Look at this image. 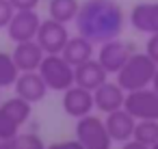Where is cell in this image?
Segmentation results:
<instances>
[{"mask_svg": "<svg viewBox=\"0 0 158 149\" xmlns=\"http://www.w3.org/2000/svg\"><path fill=\"white\" fill-rule=\"evenodd\" d=\"M78 35L93 43L117 39L126 28V13L115 0H85L74 20Z\"/></svg>", "mask_w": 158, "mask_h": 149, "instance_id": "6da1fadb", "label": "cell"}, {"mask_svg": "<svg viewBox=\"0 0 158 149\" xmlns=\"http://www.w3.org/2000/svg\"><path fill=\"white\" fill-rule=\"evenodd\" d=\"M156 69H158V65L149 58L147 52H134L123 63V67L115 74L117 76L115 82L126 93L136 91V89H145V87H152V80H154Z\"/></svg>", "mask_w": 158, "mask_h": 149, "instance_id": "7a4b0ae2", "label": "cell"}, {"mask_svg": "<svg viewBox=\"0 0 158 149\" xmlns=\"http://www.w3.org/2000/svg\"><path fill=\"white\" fill-rule=\"evenodd\" d=\"M37 71L44 78L48 91L63 93L65 89L74 87V65H69L61 54H46Z\"/></svg>", "mask_w": 158, "mask_h": 149, "instance_id": "3957f363", "label": "cell"}, {"mask_svg": "<svg viewBox=\"0 0 158 149\" xmlns=\"http://www.w3.org/2000/svg\"><path fill=\"white\" fill-rule=\"evenodd\" d=\"M76 138L82 143L85 149H110L113 138L104 125V119L95 115H85L76 123Z\"/></svg>", "mask_w": 158, "mask_h": 149, "instance_id": "277c9868", "label": "cell"}, {"mask_svg": "<svg viewBox=\"0 0 158 149\" xmlns=\"http://www.w3.org/2000/svg\"><path fill=\"white\" fill-rule=\"evenodd\" d=\"M123 108H126L136 121H143V119H158V93H156L152 87L130 91V93H126Z\"/></svg>", "mask_w": 158, "mask_h": 149, "instance_id": "5b68a950", "label": "cell"}, {"mask_svg": "<svg viewBox=\"0 0 158 149\" xmlns=\"http://www.w3.org/2000/svg\"><path fill=\"white\" fill-rule=\"evenodd\" d=\"M35 39H37V43L41 46V50H44L46 54H61L63 48H65V43L69 41L67 24L56 22V20H52V18L41 20Z\"/></svg>", "mask_w": 158, "mask_h": 149, "instance_id": "8992f818", "label": "cell"}, {"mask_svg": "<svg viewBox=\"0 0 158 149\" xmlns=\"http://www.w3.org/2000/svg\"><path fill=\"white\" fill-rule=\"evenodd\" d=\"M132 54H134L132 43L121 41V39L117 37V39H110V41L100 43V50H98V56H95V58H98L100 65L106 69V74H117V71L123 67V63H126Z\"/></svg>", "mask_w": 158, "mask_h": 149, "instance_id": "52a82bcc", "label": "cell"}, {"mask_svg": "<svg viewBox=\"0 0 158 149\" xmlns=\"http://www.w3.org/2000/svg\"><path fill=\"white\" fill-rule=\"evenodd\" d=\"M39 24H41V18L37 11H15L7 26V35L13 43L31 41L37 37Z\"/></svg>", "mask_w": 158, "mask_h": 149, "instance_id": "ba28073f", "label": "cell"}, {"mask_svg": "<svg viewBox=\"0 0 158 149\" xmlns=\"http://www.w3.org/2000/svg\"><path fill=\"white\" fill-rule=\"evenodd\" d=\"M63 110L67 117L72 119H80L85 115H91V110L95 108V102H93V93L74 84L69 89L63 91Z\"/></svg>", "mask_w": 158, "mask_h": 149, "instance_id": "9c48e42d", "label": "cell"}, {"mask_svg": "<svg viewBox=\"0 0 158 149\" xmlns=\"http://www.w3.org/2000/svg\"><path fill=\"white\" fill-rule=\"evenodd\" d=\"M106 80H108V74L100 65L98 58H89V61H85V63L74 67V84H78V87H82V89H87L91 93L100 84H104Z\"/></svg>", "mask_w": 158, "mask_h": 149, "instance_id": "30bf717a", "label": "cell"}, {"mask_svg": "<svg viewBox=\"0 0 158 149\" xmlns=\"http://www.w3.org/2000/svg\"><path fill=\"white\" fill-rule=\"evenodd\" d=\"M128 22L134 30L145 33V35H156L158 33V2H139L132 7Z\"/></svg>", "mask_w": 158, "mask_h": 149, "instance_id": "8fae6325", "label": "cell"}, {"mask_svg": "<svg viewBox=\"0 0 158 149\" xmlns=\"http://www.w3.org/2000/svg\"><path fill=\"white\" fill-rule=\"evenodd\" d=\"M13 89H15V95L24 97L31 104H37L48 95V87H46L44 78L39 76V71H22L18 76Z\"/></svg>", "mask_w": 158, "mask_h": 149, "instance_id": "7c38bea8", "label": "cell"}, {"mask_svg": "<svg viewBox=\"0 0 158 149\" xmlns=\"http://www.w3.org/2000/svg\"><path fill=\"white\" fill-rule=\"evenodd\" d=\"M93 102H95V108H98L100 112L108 115V112H115V110L123 108L126 91H123L117 82L106 80L104 84H100V87L93 91Z\"/></svg>", "mask_w": 158, "mask_h": 149, "instance_id": "4fadbf2b", "label": "cell"}, {"mask_svg": "<svg viewBox=\"0 0 158 149\" xmlns=\"http://www.w3.org/2000/svg\"><path fill=\"white\" fill-rule=\"evenodd\" d=\"M15 65L20 71H37L46 52L41 50V46L37 43V39H31V41H22V43H15L13 52H11Z\"/></svg>", "mask_w": 158, "mask_h": 149, "instance_id": "5bb4252c", "label": "cell"}, {"mask_svg": "<svg viewBox=\"0 0 158 149\" xmlns=\"http://www.w3.org/2000/svg\"><path fill=\"white\" fill-rule=\"evenodd\" d=\"M113 143H126L132 138L134 134V125H136V119L126 110V108H119L115 112H108L106 115V121H104Z\"/></svg>", "mask_w": 158, "mask_h": 149, "instance_id": "9a60e30c", "label": "cell"}, {"mask_svg": "<svg viewBox=\"0 0 158 149\" xmlns=\"http://www.w3.org/2000/svg\"><path fill=\"white\" fill-rule=\"evenodd\" d=\"M93 41H89L87 37H82V35H76V37H69V41L65 43V48H63V52H61V56L69 63V65H80V63H85V61H89V58H93Z\"/></svg>", "mask_w": 158, "mask_h": 149, "instance_id": "2e32d148", "label": "cell"}, {"mask_svg": "<svg viewBox=\"0 0 158 149\" xmlns=\"http://www.w3.org/2000/svg\"><path fill=\"white\" fill-rule=\"evenodd\" d=\"M80 9V0H48V18L69 24L76 20Z\"/></svg>", "mask_w": 158, "mask_h": 149, "instance_id": "e0dca14e", "label": "cell"}, {"mask_svg": "<svg viewBox=\"0 0 158 149\" xmlns=\"http://www.w3.org/2000/svg\"><path fill=\"white\" fill-rule=\"evenodd\" d=\"M0 108H2L15 123H20V125H24L28 119H31V115H33V104L31 102H26L24 97H20V95H13V97H9V99H5L2 104H0Z\"/></svg>", "mask_w": 158, "mask_h": 149, "instance_id": "ac0fdd59", "label": "cell"}, {"mask_svg": "<svg viewBox=\"0 0 158 149\" xmlns=\"http://www.w3.org/2000/svg\"><path fill=\"white\" fill-rule=\"evenodd\" d=\"M134 140L152 147L158 143V119H143V121H136L134 125V134H132Z\"/></svg>", "mask_w": 158, "mask_h": 149, "instance_id": "d6986e66", "label": "cell"}, {"mask_svg": "<svg viewBox=\"0 0 158 149\" xmlns=\"http://www.w3.org/2000/svg\"><path fill=\"white\" fill-rule=\"evenodd\" d=\"M20 74H22V71L18 69L13 56H11L9 52H0V89L13 87Z\"/></svg>", "mask_w": 158, "mask_h": 149, "instance_id": "ffe728a7", "label": "cell"}, {"mask_svg": "<svg viewBox=\"0 0 158 149\" xmlns=\"http://www.w3.org/2000/svg\"><path fill=\"white\" fill-rule=\"evenodd\" d=\"M13 149H46V143L39 134L35 132H20L15 136V145Z\"/></svg>", "mask_w": 158, "mask_h": 149, "instance_id": "44dd1931", "label": "cell"}, {"mask_svg": "<svg viewBox=\"0 0 158 149\" xmlns=\"http://www.w3.org/2000/svg\"><path fill=\"white\" fill-rule=\"evenodd\" d=\"M20 123H15L2 108H0V136L2 138H15L18 134H20Z\"/></svg>", "mask_w": 158, "mask_h": 149, "instance_id": "7402d4cb", "label": "cell"}, {"mask_svg": "<svg viewBox=\"0 0 158 149\" xmlns=\"http://www.w3.org/2000/svg\"><path fill=\"white\" fill-rule=\"evenodd\" d=\"M15 9L11 5V0H0V28H7L11 18H13Z\"/></svg>", "mask_w": 158, "mask_h": 149, "instance_id": "603a6c76", "label": "cell"}, {"mask_svg": "<svg viewBox=\"0 0 158 149\" xmlns=\"http://www.w3.org/2000/svg\"><path fill=\"white\" fill-rule=\"evenodd\" d=\"M41 0H11L15 11H37Z\"/></svg>", "mask_w": 158, "mask_h": 149, "instance_id": "cb8c5ba5", "label": "cell"}, {"mask_svg": "<svg viewBox=\"0 0 158 149\" xmlns=\"http://www.w3.org/2000/svg\"><path fill=\"white\" fill-rule=\"evenodd\" d=\"M145 52H147L149 58L158 65V33H156V35H149L147 43H145Z\"/></svg>", "mask_w": 158, "mask_h": 149, "instance_id": "d4e9b609", "label": "cell"}, {"mask_svg": "<svg viewBox=\"0 0 158 149\" xmlns=\"http://www.w3.org/2000/svg\"><path fill=\"white\" fill-rule=\"evenodd\" d=\"M46 149H85V147H82V143H80L78 138H74V140H61V143H52V145H48Z\"/></svg>", "mask_w": 158, "mask_h": 149, "instance_id": "484cf974", "label": "cell"}, {"mask_svg": "<svg viewBox=\"0 0 158 149\" xmlns=\"http://www.w3.org/2000/svg\"><path fill=\"white\" fill-rule=\"evenodd\" d=\"M121 149H152V147H147V145H143V143H139V140L130 138V140L121 143Z\"/></svg>", "mask_w": 158, "mask_h": 149, "instance_id": "4316f807", "label": "cell"}, {"mask_svg": "<svg viewBox=\"0 0 158 149\" xmlns=\"http://www.w3.org/2000/svg\"><path fill=\"white\" fill-rule=\"evenodd\" d=\"M15 145V138H2L0 136V149H13Z\"/></svg>", "mask_w": 158, "mask_h": 149, "instance_id": "83f0119b", "label": "cell"}, {"mask_svg": "<svg viewBox=\"0 0 158 149\" xmlns=\"http://www.w3.org/2000/svg\"><path fill=\"white\" fill-rule=\"evenodd\" d=\"M152 89L158 93V69H156V74H154V80H152Z\"/></svg>", "mask_w": 158, "mask_h": 149, "instance_id": "f1b7e54d", "label": "cell"}, {"mask_svg": "<svg viewBox=\"0 0 158 149\" xmlns=\"http://www.w3.org/2000/svg\"><path fill=\"white\" fill-rule=\"evenodd\" d=\"M152 149H158V143H156V145H152Z\"/></svg>", "mask_w": 158, "mask_h": 149, "instance_id": "f546056e", "label": "cell"}]
</instances>
